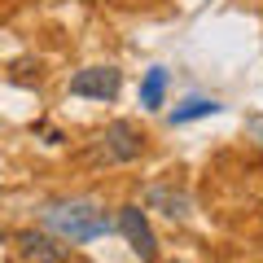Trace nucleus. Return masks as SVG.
<instances>
[{
	"instance_id": "f257e3e1",
	"label": "nucleus",
	"mask_w": 263,
	"mask_h": 263,
	"mask_svg": "<svg viewBox=\"0 0 263 263\" xmlns=\"http://www.w3.org/2000/svg\"><path fill=\"white\" fill-rule=\"evenodd\" d=\"M48 233L66 237V241H97V237L110 233V215H105L97 202H84V197H70V202H48L40 211Z\"/></svg>"
},
{
	"instance_id": "f03ea898",
	"label": "nucleus",
	"mask_w": 263,
	"mask_h": 263,
	"mask_svg": "<svg viewBox=\"0 0 263 263\" xmlns=\"http://www.w3.org/2000/svg\"><path fill=\"white\" fill-rule=\"evenodd\" d=\"M141 154H145V136L127 119H114L97 136V162H132V158H141Z\"/></svg>"
},
{
	"instance_id": "7ed1b4c3",
	"label": "nucleus",
	"mask_w": 263,
	"mask_h": 263,
	"mask_svg": "<svg viewBox=\"0 0 263 263\" xmlns=\"http://www.w3.org/2000/svg\"><path fill=\"white\" fill-rule=\"evenodd\" d=\"M119 233L127 237L132 254H136L141 263L158 259V237H154V228H149V219H145L141 206H119Z\"/></svg>"
},
{
	"instance_id": "20e7f679",
	"label": "nucleus",
	"mask_w": 263,
	"mask_h": 263,
	"mask_svg": "<svg viewBox=\"0 0 263 263\" xmlns=\"http://www.w3.org/2000/svg\"><path fill=\"white\" fill-rule=\"evenodd\" d=\"M123 88V70L119 66H88L70 79V92L75 97H88V101H114Z\"/></svg>"
},
{
	"instance_id": "39448f33",
	"label": "nucleus",
	"mask_w": 263,
	"mask_h": 263,
	"mask_svg": "<svg viewBox=\"0 0 263 263\" xmlns=\"http://www.w3.org/2000/svg\"><path fill=\"white\" fill-rule=\"evenodd\" d=\"M13 241H18V254L31 259V263H66L70 259V246H62L57 237H48V233H35V228H22Z\"/></svg>"
},
{
	"instance_id": "423d86ee",
	"label": "nucleus",
	"mask_w": 263,
	"mask_h": 263,
	"mask_svg": "<svg viewBox=\"0 0 263 263\" xmlns=\"http://www.w3.org/2000/svg\"><path fill=\"white\" fill-rule=\"evenodd\" d=\"M145 202H149V206H158L167 219H189V206H193L184 189H167V184H154Z\"/></svg>"
},
{
	"instance_id": "0eeeda50",
	"label": "nucleus",
	"mask_w": 263,
	"mask_h": 263,
	"mask_svg": "<svg viewBox=\"0 0 263 263\" xmlns=\"http://www.w3.org/2000/svg\"><path fill=\"white\" fill-rule=\"evenodd\" d=\"M162 92H167V70H162V66L145 70V79H141V105H145V110H162Z\"/></svg>"
},
{
	"instance_id": "6e6552de",
	"label": "nucleus",
	"mask_w": 263,
	"mask_h": 263,
	"mask_svg": "<svg viewBox=\"0 0 263 263\" xmlns=\"http://www.w3.org/2000/svg\"><path fill=\"white\" fill-rule=\"evenodd\" d=\"M224 105L211 101V97H189L184 105H176L171 110V123H193V119H211V114H219Z\"/></svg>"
},
{
	"instance_id": "1a4fd4ad",
	"label": "nucleus",
	"mask_w": 263,
	"mask_h": 263,
	"mask_svg": "<svg viewBox=\"0 0 263 263\" xmlns=\"http://www.w3.org/2000/svg\"><path fill=\"white\" fill-rule=\"evenodd\" d=\"M241 132H246V141H250L254 149H263V114H246Z\"/></svg>"
}]
</instances>
